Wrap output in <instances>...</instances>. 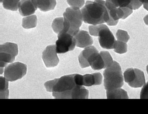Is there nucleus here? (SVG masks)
<instances>
[{"label":"nucleus","instance_id":"1","mask_svg":"<svg viewBox=\"0 0 148 114\" xmlns=\"http://www.w3.org/2000/svg\"><path fill=\"white\" fill-rule=\"evenodd\" d=\"M47 91L58 99H88L89 92L78 84L77 74L63 76L45 83Z\"/></svg>","mask_w":148,"mask_h":114},{"label":"nucleus","instance_id":"2","mask_svg":"<svg viewBox=\"0 0 148 114\" xmlns=\"http://www.w3.org/2000/svg\"><path fill=\"white\" fill-rule=\"evenodd\" d=\"M103 0L87 1L81 11L84 22L92 25L108 23L110 17Z\"/></svg>","mask_w":148,"mask_h":114},{"label":"nucleus","instance_id":"3","mask_svg":"<svg viewBox=\"0 0 148 114\" xmlns=\"http://www.w3.org/2000/svg\"><path fill=\"white\" fill-rule=\"evenodd\" d=\"M103 76L104 85L106 90L119 88L124 84L121 67L116 61L104 70Z\"/></svg>","mask_w":148,"mask_h":114},{"label":"nucleus","instance_id":"4","mask_svg":"<svg viewBox=\"0 0 148 114\" xmlns=\"http://www.w3.org/2000/svg\"><path fill=\"white\" fill-rule=\"evenodd\" d=\"M63 17L65 24L64 32L75 36L79 32V27L83 20L81 10L78 7H69L66 8L63 13Z\"/></svg>","mask_w":148,"mask_h":114},{"label":"nucleus","instance_id":"5","mask_svg":"<svg viewBox=\"0 0 148 114\" xmlns=\"http://www.w3.org/2000/svg\"><path fill=\"white\" fill-rule=\"evenodd\" d=\"M88 29L92 36L98 37V41L101 47L108 50L114 49L116 40L107 26L104 24L90 26Z\"/></svg>","mask_w":148,"mask_h":114},{"label":"nucleus","instance_id":"6","mask_svg":"<svg viewBox=\"0 0 148 114\" xmlns=\"http://www.w3.org/2000/svg\"><path fill=\"white\" fill-rule=\"evenodd\" d=\"M18 54V47L16 44L6 42L0 47L1 69L8 63H11L15 60V57Z\"/></svg>","mask_w":148,"mask_h":114},{"label":"nucleus","instance_id":"7","mask_svg":"<svg viewBox=\"0 0 148 114\" xmlns=\"http://www.w3.org/2000/svg\"><path fill=\"white\" fill-rule=\"evenodd\" d=\"M27 71V67L26 65L20 62H15L5 67L4 77L8 81H15L25 76Z\"/></svg>","mask_w":148,"mask_h":114},{"label":"nucleus","instance_id":"8","mask_svg":"<svg viewBox=\"0 0 148 114\" xmlns=\"http://www.w3.org/2000/svg\"><path fill=\"white\" fill-rule=\"evenodd\" d=\"M123 76L125 82L131 87L140 88L145 84L144 73L140 69L132 68L127 69Z\"/></svg>","mask_w":148,"mask_h":114},{"label":"nucleus","instance_id":"9","mask_svg":"<svg viewBox=\"0 0 148 114\" xmlns=\"http://www.w3.org/2000/svg\"><path fill=\"white\" fill-rule=\"evenodd\" d=\"M58 40L56 42V50L58 54H64L73 51L76 45L75 38L68 33L58 34Z\"/></svg>","mask_w":148,"mask_h":114},{"label":"nucleus","instance_id":"10","mask_svg":"<svg viewBox=\"0 0 148 114\" xmlns=\"http://www.w3.org/2000/svg\"><path fill=\"white\" fill-rule=\"evenodd\" d=\"M99 54L97 49L94 46L87 47L81 52L78 59L80 67L82 68L91 66Z\"/></svg>","mask_w":148,"mask_h":114},{"label":"nucleus","instance_id":"11","mask_svg":"<svg viewBox=\"0 0 148 114\" xmlns=\"http://www.w3.org/2000/svg\"><path fill=\"white\" fill-rule=\"evenodd\" d=\"M56 45H49L46 48L42 54V59L47 67H56L59 62L57 55Z\"/></svg>","mask_w":148,"mask_h":114},{"label":"nucleus","instance_id":"12","mask_svg":"<svg viewBox=\"0 0 148 114\" xmlns=\"http://www.w3.org/2000/svg\"><path fill=\"white\" fill-rule=\"evenodd\" d=\"M113 62V59L109 52L101 51L91 64V67L94 70H100L110 67Z\"/></svg>","mask_w":148,"mask_h":114},{"label":"nucleus","instance_id":"13","mask_svg":"<svg viewBox=\"0 0 148 114\" xmlns=\"http://www.w3.org/2000/svg\"><path fill=\"white\" fill-rule=\"evenodd\" d=\"M102 80V76L100 73L84 74L81 76V85L86 86L100 85Z\"/></svg>","mask_w":148,"mask_h":114},{"label":"nucleus","instance_id":"14","mask_svg":"<svg viewBox=\"0 0 148 114\" xmlns=\"http://www.w3.org/2000/svg\"><path fill=\"white\" fill-rule=\"evenodd\" d=\"M75 38L76 46L78 47L86 48L92 45L93 42L92 38L85 30L79 31L75 36Z\"/></svg>","mask_w":148,"mask_h":114},{"label":"nucleus","instance_id":"15","mask_svg":"<svg viewBox=\"0 0 148 114\" xmlns=\"http://www.w3.org/2000/svg\"><path fill=\"white\" fill-rule=\"evenodd\" d=\"M37 7L32 0H22L19 3L18 10L21 15L23 17L34 14Z\"/></svg>","mask_w":148,"mask_h":114},{"label":"nucleus","instance_id":"16","mask_svg":"<svg viewBox=\"0 0 148 114\" xmlns=\"http://www.w3.org/2000/svg\"><path fill=\"white\" fill-rule=\"evenodd\" d=\"M37 8L41 11L47 12L54 9L56 5V0H32Z\"/></svg>","mask_w":148,"mask_h":114},{"label":"nucleus","instance_id":"17","mask_svg":"<svg viewBox=\"0 0 148 114\" xmlns=\"http://www.w3.org/2000/svg\"><path fill=\"white\" fill-rule=\"evenodd\" d=\"M106 96L108 99H127L129 98L127 91L120 88L106 90Z\"/></svg>","mask_w":148,"mask_h":114},{"label":"nucleus","instance_id":"18","mask_svg":"<svg viewBox=\"0 0 148 114\" xmlns=\"http://www.w3.org/2000/svg\"><path fill=\"white\" fill-rule=\"evenodd\" d=\"M52 27L56 34H59L64 32L65 29L64 18H55L52 23Z\"/></svg>","mask_w":148,"mask_h":114},{"label":"nucleus","instance_id":"19","mask_svg":"<svg viewBox=\"0 0 148 114\" xmlns=\"http://www.w3.org/2000/svg\"><path fill=\"white\" fill-rule=\"evenodd\" d=\"M37 21L36 15H32L26 17L23 19L22 26L26 29L35 28L37 25Z\"/></svg>","mask_w":148,"mask_h":114},{"label":"nucleus","instance_id":"20","mask_svg":"<svg viewBox=\"0 0 148 114\" xmlns=\"http://www.w3.org/2000/svg\"><path fill=\"white\" fill-rule=\"evenodd\" d=\"M21 0H3V6L6 9L16 11L18 9L19 3Z\"/></svg>","mask_w":148,"mask_h":114},{"label":"nucleus","instance_id":"21","mask_svg":"<svg viewBox=\"0 0 148 114\" xmlns=\"http://www.w3.org/2000/svg\"><path fill=\"white\" fill-rule=\"evenodd\" d=\"M8 81L5 78L1 77V98H8Z\"/></svg>","mask_w":148,"mask_h":114},{"label":"nucleus","instance_id":"22","mask_svg":"<svg viewBox=\"0 0 148 114\" xmlns=\"http://www.w3.org/2000/svg\"><path fill=\"white\" fill-rule=\"evenodd\" d=\"M114 49L115 52L118 54H122L127 52V46L126 42L122 41H115Z\"/></svg>","mask_w":148,"mask_h":114},{"label":"nucleus","instance_id":"23","mask_svg":"<svg viewBox=\"0 0 148 114\" xmlns=\"http://www.w3.org/2000/svg\"><path fill=\"white\" fill-rule=\"evenodd\" d=\"M116 35L118 40L124 42H127L130 39V36L127 34V32L123 30H118Z\"/></svg>","mask_w":148,"mask_h":114},{"label":"nucleus","instance_id":"24","mask_svg":"<svg viewBox=\"0 0 148 114\" xmlns=\"http://www.w3.org/2000/svg\"><path fill=\"white\" fill-rule=\"evenodd\" d=\"M116 7L123 8L130 5L133 0H110Z\"/></svg>","mask_w":148,"mask_h":114},{"label":"nucleus","instance_id":"25","mask_svg":"<svg viewBox=\"0 0 148 114\" xmlns=\"http://www.w3.org/2000/svg\"><path fill=\"white\" fill-rule=\"evenodd\" d=\"M67 3L71 7L80 8L84 5V0H67Z\"/></svg>","mask_w":148,"mask_h":114},{"label":"nucleus","instance_id":"26","mask_svg":"<svg viewBox=\"0 0 148 114\" xmlns=\"http://www.w3.org/2000/svg\"><path fill=\"white\" fill-rule=\"evenodd\" d=\"M140 98L141 99H148V82L143 86L140 92Z\"/></svg>","mask_w":148,"mask_h":114},{"label":"nucleus","instance_id":"27","mask_svg":"<svg viewBox=\"0 0 148 114\" xmlns=\"http://www.w3.org/2000/svg\"><path fill=\"white\" fill-rule=\"evenodd\" d=\"M143 4L140 2L139 0H133L130 5L127 7H128L132 10L133 9L136 10V9H138Z\"/></svg>","mask_w":148,"mask_h":114},{"label":"nucleus","instance_id":"28","mask_svg":"<svg viewBox=\"0 0 148 114\" xmlns=\"http://www.w3.org/2000/svg\"><path fill=\"white\" fill-rule=\"evenodd\" d=\"M144 22L145 24H146L147 26H148V15H146V16L144 18Z\"/></svg>","mask_w":148,"mask_h":114},{"label":"nucleus","instance_id":"29","mask_svg":"<svg viewBox=\"0 0 148 114\" xmlns=\"http://www.w3.org/2000/svg\"><path fill=\"white\" fill-rule=\"evenodd\" d=\"M142 4H148V0H139Z\"/></svg>","mask_w":148,"mask_h":114},{"label":"nucleus","instance_id":"30","mask_svg":"<svg viewBox=\"0 0 148 114\" xmlns=\"http://www.w3.org/2000/svg\"><path fill=\"white\" fill-rule=\"evenodd\" d=\"M144 8L146 10L148 11V4H143Z\"/></svg>","mask_w":148,"mask_h":114},{"label":"nucleus","instance_id":"31","mask_svg":"<svg viewBox=\"0 0 148 114\" xmlns=\"http://www.w3.org/2000/svg\"><path fill=\"white\" fill-rule=\"evenodd\" d=\"M146 70H147V73L148 74V65H147V67H146Z\"/></svg>","mask_w":148,"mask_h":114}]
</instances>
